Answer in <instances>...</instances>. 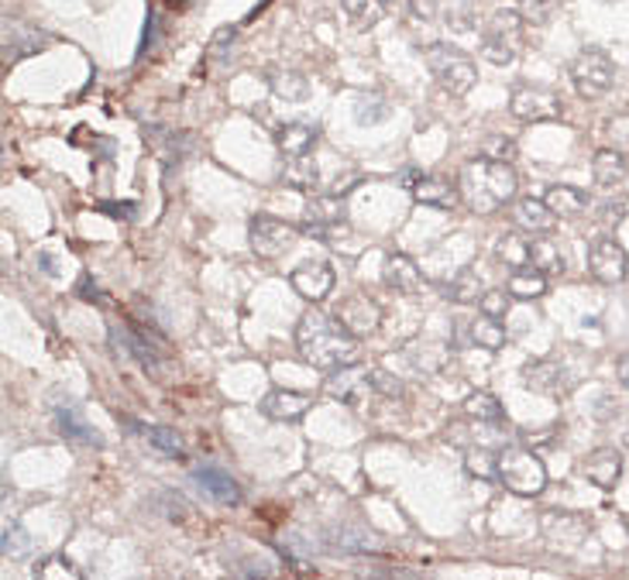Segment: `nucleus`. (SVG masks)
<instances>
[{"mask_svg": "<svg viewBox=\"0 0 629 580\" xmlns=\"http://www.w3.org/2000/svg\"><path fill=\"white\" fill-rule=\"evenodd\" d=\"M296 350L300 357L306 360L310 368L317 372H337L344 365H355V360L362 357V347H358V337L347 334L344 326L334 319V313H321V309H310L300 316L296 323Z\"/></svg>", "mask_w": 629, "mask_h": 580, "instance_id": "f257e3e1", "label": "nucleus"}, {"mask_svg": "<svg viewBox=\"0 0 629 580\" xmlns=\"http://www.w3.org/2000/svg\"><path fill=\"white\" fill-rule=\"evenodd\" d=\"M519 175L513 162H496V159H471L461 169V196L475 213H496L506 203L516 200Z\"/></svg>", "mask_w": 629, "mask_h": 580, "instance_id": "f03ea898", "label": "nucleus"}, {"mask_svg": "<svg viewBox=\"0 0 629 580\" xmlns=\"http://www.w3.org/2000/svg\"><path fill=\"white\" fill-rule=\"evenodd\" d=\"M424 59H427V69H430V77L437 80V87L450 96H465L475 80H478V69H475V59L458 49V45H450V42H434L424 49Z\"/></svg>", "mask_w": 629, "mask_h": 580, "instance_id": "7ed1b4c3", "label": "nucleus"}, {"mask_svg": "<svg viewBox=\"0 0 629 580\" xmlns=\"http://www.w3.org/2000/svg\"><path fill=\"white\" fill-rule=\"evenodd\" d=\"M523 45V14L516 8H496L481 28V59L493 65L516 62Z\"/></svg>", "mask_w": 629, "mask_h": 580, "instance_id": "20e7f679", "label": "nucleus"}, {"mask_svg": "<svg viewBox=\"0 0 629 580\" xmlns=\"http://www.w3.org/2000/svg\"><path fill=\"white\" fill-rule=\"evenodd\" d=\"M499 485L519 498H537L547 488V467L530 450H503L499 454Z\"/></svg>", "mask_w": 629, "mask_h": 580, "instance_id": "39448f33", "label": "nucleus"}, {"mask_svg": "<svg viewBox=\"0 0 629 580\" xmlns=\"http://www.w3.org/2000/svg\"><path fill=\"white\" fill-rule=\"evenodd\" d=\"M571 83L578 96L585 100H602L616 83V62L602 49H581L571 62Z\"/></svg>", "mask_w": 629, "mask_h": 580, "instance_id": "423d86ee", "label": "nucleus"}, {"mask_svg": "<svg viewBox=\"0 0 629 580\" xmlns=\"http://www.w3.org/2000/svg\"><path fill=\"white\" fill-rule=\"evenodd\" d=\"M303 231L286 224V221H278V216H268V213H258L252 216V224H248V244L252 251L262 258V262H275V258H283L286 251L296 244Z\"/></svg>", "mask_w": 629, "mask_h": 580, "instance_id": "0eeeda50", "label": "nucleus"}, {"mask_svg": "<svg viewBox=\"0 0 629 580\" xmlns=\"http://www.w3.org/2000/svg\"><path fill=\"white\" fill-rule=\"evenodd\" d=\"M509 114L523 124L557 121L561 118V96L540 83H519L509 93Z\"/></svg>", "mask_w": 629, "mask_h": 580, "instance_id": "6e6552de", "label": "nucleus"}, {"mask_svg": "<svg viewBox=\"0 0 629 580\" xmlns=\"http://www.w3.org/2000/svg\"><path fill=\"white\" fill-rule=\"evenodd\" d=\"M588 272H591V278L602 282V285H619V282H626V275H629V255H626V247H622L616 237H609V234L596 237V241L588 244Z\"/></svg>", "mask_w": 629, "mask_h": 580, "instance_id": "1a4fd4ad", "label": "nucleus"}, {"mask_svg": "<svg viewBox=\"0 0 629 580\" xmlns=\"http://www.w3.org/2000/svg\"><path fill=\"white\" fill-rule=\"evenodd\" d=\"M375 388H378V368H358V365H344L331 372L324 381V391L344 406H358Z\"/></svg>", "mask_w": 629, "mask_h": 580, "instance_id": "9d476101", "label": "nucleus"}, {"mask_svg": "<svg viewBox=\"0 0 629 580\" xmlns=\"http://www.w3.org/2000/svg\"><path fill=\"white\" fill-rule=\"evenodd\" d=\"M290 285L296 288V293L306 299V303H324L331 293H334V285H337V275H334V268L327 265V262H321V258H306L303 265H296L293 272H290Z\"/></svg>", "mask_w": 629, "mask_h": 580, "instance_id": "9b49d317", "label": "nucleus"}, {"mask_svg": "<svg viewBox=\"0 0 629 580\" xmlns=\"http://www.w3.org/2000/svg\"><path fill=\"white\" fill-rule=\"evenodd\" d=\"M334 319L344 326L347 334H355V337H368L378 330V323H382V309L375 299H368L365 293H355V296H347L337 303L334 309Z\"/></svg>", "mask_w": 629, "mask_h": 580, "instance_id": "f8f14e48", "label": "nucleus"}, {"mask_svg": "<svg viewBox=\"0 0 629 580\" xmlns=\"http://www.w3.org/2000/svg\"><path fill=\"white\" fill-rule=\"evenodd\" d=\"M111 340L118 344V350L131 354L145 372H152L155 378H162V372H165V357L159 354V344H152V337L131 330V326H111Z\"/></svg>", "mask_w": 629, "mask_h": 580, "instance_id": "ddd939ff", "label": "nucleus"}, {"mask_svg": "<svg viewBox=\"0 0 629 580\" xmlns=\"http://www.w3.org/2000/svg\"><path fill=\"white\" fill-rule=\"evenodd\" d=\"M193 485L206 495V498H214L217 505H234L241 501V485L227 475L224 467H217V464H196L193 470Z\"/></svg>", "mask_w": 629, "mask_h": 580, "instance_id": "4468645a", "label": "nucleus"}, {"mask_svg": "<svg viewBox=\"0 0 629 580\" xmlns=\"http://www.w3.org/2000/svg\"><path fill=\"white\" fill-rule=\"evenodd\" d=\"M145 141H149V149L155 152V159L165 165V169H172V165H180L183 159H186V152H190V144H193V138L190 134H183V131H172V128H162V124H145Z\"/></svg>", "mask_w": 629, "mask_h": 580, "instance_id": "2eb2a0df", "label": "nucleus"}, {"mask_svg": "<svg viewBox=\"0 0 629 580\" xmlns=\"http://www.w3.org/2000/svg\"><path fill=\"white\" fill-rule=\"evenodd\" d=\"M413 196L424 203V206H434V210H454L465 196H461V186L454 183L447 175H419L413 183Z\"/></svg>", "mask_w": 629, "mask_h": 580, "instance_id": "dca6fc26", "label": "nucleus"}, {"mask_svg": "<svg viewBox=\"0 0 629 580\" xmlns=\"http://www.w3.org/2000/svg\"><path fill=\"white\" fill-rule=\"evenodd\" d=\"M581 475H585L591 485H596V488H602V491L616 488L619 478H622V454H619L616 447L591 450V454L581 460Z\"/></svg>", "mask_w": 629, "mask_h": 580, "instance_id": "f3484780", "label": "nucleus"}, {"mask_svg": "<svg viewBox=\"0 0 629 580\" xmlns=\"http://www.w3.org/2000/svg\"><path fill=\"white\" fill-rule=\"evenodd\" d=\"M313 398H306L303 391H286V388H272L265 391V398L258 403L262 416L275 419V423H296L310 413Z\"/></svg>", "mask_w": 629, "mask_h": 580, "instance_id": "a211bd4d", "label": "nucleus"}, {"mask_svg": "<svg viewBox=\"0 0 629 580\" xmlns=\"http://www.w3.org/2000/svg\"><path fill=\"white\" fill-rule=\"evenodd\" d=\"M382 278H386V285L396 288V293H403V296L424 293V285H427L419 265L409 255H399V251H393V255L386 258V265H382Z\"/></svg>", "mask_w": 629, "mask_h": 580, "instance_id": "6ab92c4d", "label": "nucleus"}, {"mask_svg": "<svg viewBox=\"0 0 629 580\" xmlns=\"http://www.w3.org/2000/svg\"><path fill=\"white\" fill-rule=\"evenodd\" d=\"M317 141H321V128L310 124V121H286V124L275 128V149L283 152L286 159L310 155V149Z\"/></svg>", "mask_w": 629, "mask_h": 580, "instance_id": "aec40b11", "label": "nucleus"}, {"mask_svg": "<svg viewBox=\"0 0 629 580\" xmlns=\"http://www.w3.org/2000/svg\"><path fill=\"white\" fill-rule=\"evenodd\" d=\"M523 385L540 395H565L571 388V378L557 360H534V365L523 368Z\"/></svg>", "mask_w": 629, "mask_h": 580, "instance_id": "412c9836", "label": "nucleus"}, {"mask_svg": "<svg viewBox=\"0 0 629 580\" xmlns=\"http://www.w3.org/2000/svg\"><path fill=\"white\" fill-rule=\"evenodd\" d=\"M55 423H59V433L69 440V444H80V447H103V437L87 423V416L73 406V403H62L55 406Z\"/></svg>", "mask_w": 629, "mask_h": 580, "instance_id": "4be33fe9", "label": "nucleus"}, {"mask_svg": "<svg viewBox=\"0 0 629 580\" xmlns=\"http://www.w3.org/2000/svg\"><path fill=\"white\" fill-rule=\"evenodd\" d=\"M513 216H516V227L527 231V234H550L557 216L554 210L544 203V200H534V196H523L516 206H513Z\"/></svg>", "mask_w": 629, "mask_h": 580, "instance_id": "5701e85b", "label": "nucleus"}, {"mask_svg": "<svg viewBox=\"0 0 629 580\" xmlns=\"http://www.w3.org/2000/svg\"><path fill=\"white\" fill-rule=\"evenodd\" d=\"M544 203L554 210V216L557 221H575V216H581L591 203H588V196L578 190V186H568V183H561V186H550L547 193H544Z\"/></svg>", "mask_w": 629, "mask_h": 580, "instance_id": "b1692460", "label": "nucleus"}, {"mask_svg": "<svg viewBox=\"0 0 629 580\" xmlns=\"http://www.w3.org/2000/svg\"><path fill=\"white\" fill-rule=\"evenodd\" d=\"M506 288H509L513 299H527V303H530V299L547 296V275H544L540 268H534V265L513 268L509 278H506Z\"/></svg>", "mask_w": 629, "mask_h": 580, "instance_id": "393cba45", "label": "nucleus"}, {"mask_svg": "<svg viewBox=\"0 0 629 580\" xmlns=\"http://www.w3.org/2000/svg\"><path fill=\"white\" fill-rule=\"evenodd\" d=\"M283 183L300 190V193H317L321 186V165L310 155H296L283 165Z\"/></svg>", "mask_w": 629, "mask_h": 580, "instance_id": "a878e982", "label": "nucleus"}, {"mask_svg": "<svg viewBox=\"0 0 629 580\" xmlns=\"http://www.w3.org/2000/svg\"><path fill=\"white\" fill-rule=\"evenodd\" d=\"M591 175H596V183L602 190H616L626 179V155L616 152V149L596 152V159H591Z\"/></svg>", "mask_w": 629, "mask_h": 580, "instance_id": "bb28decb", "label": "nucleus"}, {"mask_svg": "<svg viewBox=\"0 0 629 580\" xmlns=\"http://www.w3.org/2000/svg\"><path fill=\"white\" fill-rule=\"evenodd\" d=\"M468 344H475V347H485V350H503L506 344H509V337H506V326L496 319V316H475L471 319V326H468Z\"/></svg>", "mask_w": 629, "mask_h": 580, "instance_id": "cd10ccee", "label": "nucleus"}, {"mask_svg": "<svg viewBox=\"0 0 629 580\" xmlns=\"http://www.w3.org/2000/svg\"><path fill=\"white\" fill-rule=\"evenodd\" d=\"M444 296L450 303H458V306H471L485 296V285H481V275L475 268H461L458 275H454L447 285H444Z\"/></svg>", "mask_w": 629, "mask_h": 580, "instance_id": "c85d7f7f", "label": "nucleus"}, {"mask_svg": "<svg viewBox=\"0 0 629 580\" xmlns=\"http://www.w3.org/2000/svg\"><path fill=\"white\" fill-rule=\"evenodd\" d=\"M465 413H468L475 423H481V426H499V423H506V409H503V403H499L493 391H471V395L465 398Z\"/></svg>", "mask_w": 629, "mask_h": 580, "instance_id": "c756f323", "label": "nucleus"}, {"mask_svg": "<svg viewBox=\"0 0 629 580\" xmlns=\"http://www.w3.org/2000/svg\"><path fill=\"white\" fill-rule=\"evenodd\" d=\"M268 87L278 100H290V103H300L310 93V83L296 69H268Z\"/></svg>", "mask_w": 629, "mask_h": 580, "instance_id": "7c9ffc66", "label": "nucleus"}, {"mask_svg": "<svg viewBox=\"0 0 629 580\" xmlns=\"http://www.w3.org/2000/svg\"><path fill=\"white\" fill-rule=\"evenodd\" d=\"M341 8H344V14H347V18H352V24H355V28H362V31L375 28L382 18L389 14L386 0H341Z\"/></svg>", "mask_w": 629, "mask_h": 580, "instance_id": "2f4dec72", "label": "nucleus"}, {"mask_svg": "<svg viewBox=\"0 0 629 580\" xmlns=\"http://www.w3.org/2000/svg\"><path fill=\"white\" fill-rule=\"evenodd\" d=\"M306 224H341L344 221V200L337 193L331 196H313L303 210Z\"/></svg>", "mask_w": 629, "mask_h": 580, "instance_id": "473e14b6", "label": "nucleus"}, {"mask_svg": "<svg viewBox=\"0 0 629 580\" xmlns=\"http://www.w3.org/2000/svg\"><path fill=\"white\" fill-rule=\"evenodd\" d=\"M530 265L540 268L547 278L550 275H565V255L547 237H530Z\"/></svg>", "mask_w": 629, "mask_h": 580, "instance_id": "72a5a7b5", "label": "nucleus"}, {"mask_svg": "<svg viewBox=\"0 0 629 580\" xmlns=\"http://www.w3.org/2000/svg\"><path fill=\"white\" fill-rule=\"evenodd\" d=\"M496 258L509 268H527L530 265V237L527 234H506L499 244H496Z\"/></svg>", "mask_w": 629, "mask_h": 580, "instance_id": "f704fd0d", "label": "nucleus"}, {"mask_svg": "<svg viewBox=\"0 0 629 580\" xmlns=\"http://www.w3.org/2000/svg\"><path fill=\"white\" fill-rule=\"evenodd\" d=\"M355 118H358V124H365V128L382 124V121L389 118L386 96H382V93H358V96H355Z\"/></svg>", "mask_w": 629, "mask_h": 580, "instance_id": "c9c22d12", "label": "nucleus"}, {"mask_svg": "<svg viewBox=\"0 0 629 580\" xmlns=\"http://www.w3.org/2000/svg\"><path fill=\"white\" fill-rule=\"evenodd\" d=\"M465 470L478 481H499V454L475 447V450L465 454Z\"/></svg>", "mask_w": 629, "mask_h": 580, "instance_id": "e433bc0d", "label": "nucleus"}, {"mask_svg": "<svg viewBox=\"0 0 629 580\" xmlns=\"http://www.w3.org/2000/svg\"><path fill=\"white\" fill-rule=\"evenodd\" d=\"M145 437H149V444L159 450V454H165V457H183V437L172 426H152V429H145Z\"/></svg>", "mask_w": 629, "mask_h": 580, "instance_id": "4c0bfd02", "label": "nucleus"}, {"mask_svg": "<svg viewBox=\"0 0 629 580\" xmlns=\"http://www.w3.org/2000/svg\"><path fill=\"white\" fill-rule=\"evenodd\" d=\"M334 547L344 553H368V550H375V536L368 529H341Z\"/></svg>", "mask_w": 629, "mask_h": 580, "instance_id": "58836bf2", "label": "nucleus"}, {"mask_svg": "<svg viewBox=\"0 0 629 580\" xmlns=\"http://www.w3.org/2000/svg\"><path fill=\"white\" fill-rule=\"evenodd\" d=\"M557 8H561V0H519V14L530 24H547Z\"/></svg>", "mask_w": 629, "mask_h": 580, "instance_id": "ea45409f", "label": "nucleus"}, {"mask_svg": "<svg viewBox=\"0 0 629 580\" xmlns=\"http://www.w3.org/2000/svg\"><path fill=\"white\" fill-rule=\"evenodd\" d=\"M34 577H42V580H59V577H69V580H80L83 573L69 563L65 557H49L42 563H34Z\"/></svg>", "mask_w": 629, "mask_h": 580, "instance_id": "a19ab883", "label": "nucleus"}, {"mask_svg": "<svg viewBox=\"0 0 629 580\" xmlns=\"http://www.w3.org/2000/svg\"><path fill=\"white\" fill-rule=\"evenodd\" d=\"M509 303H513V296H509V288H485V296L478 299V309L485 313V316H506L509 313Z\"/></svg>", "mask_w": 629, "mask_h": 580, "instance_id": "79ce46f5", "label": "nucleus"}, {"mask_svg": "<svg viewBox=\"0 0 629 580\" xmlns=\"http://www.w3.org/2000/svg\"><path fill=\"white\" fill-rule=\"evenodd\" d=\"M28 550H31V539H28L24 526L8 522L4 526V557H24Z\"/></svg>", "mask_w": 629, "mask_h": 580, "instance_id": "37998d69", "label": "nucleus"}, {"mask_svg": "<svg viewBox=\"0 0 629 580\" xmlns=\"http://www.w3.org/2000/svg\"><path fill=\"white\" fill-rule=\"evenodd\" d=\"M481 155L496 159V162H513L516 159V141L513 138H488L481 144Z\"/></svg>", "mask_w": 629, "mask_h": 580, "instance_id": "c03bdc74", "label": "nucleus"}, {"mask_svg": "<svg viewBox=\"0 0 629 580\" xmlns=\"http://www.w3.org/2000/svg\"><path fill=\"white\" fill-rule=\"evenodd\" d=\"M234 39H237V28H231V24L217 28V31H214V39H210L206 55H210V59H227V52L234 49Z\"/></svg>", "mask_w": 629, "mask_h": 580, "instance_id": "a18cd8bd", "label": "nucleus"}, {"mask_svg": "<svg viewBox=\"0 0 629 580\" xmlns=\"http://www.w3.org/2000/svg\"><path fill=\"white\" fill-rule=\"evenodd\" d=\"M606 134H609V141L616 144V152L629 155V114L609 118V124H606Z\"/></svg>", "mask_w": 629, "mask_h": 580, "instance_id": "49530a36", "label": "nucleus"}, {"mask_svg": "<svg viewBox=\"0 0 629 580\" xmlns=\"http://www.w3.org/2000/svg\"><path fill=\"white\" fill-rule=\"evenodd\" d=\"M596 213H599V221H602V224L612 227V224H619L622 216L629 213V200H622V196H619V200H606V203L596 206Z\"/></svg>", "mask_w": 629, "mask_h": 580, "instance_id": "de8ad7c7", "label": "nucleus"}, {"mask_svg": "<svg viewBox=\"0 0 629 580\" xmlns=\"http://www.w3.org/2000/svg\"><path fill=\"white\" fill-rule=\"evenodd\" d=\"M227 570L237 573V577H272V567H268L265 560H255V557L237 560V563H227Z\"/></svg>", "mask_w": 629, "mask_h": 580, "instance_id": "09e8293b", "label": "nucleus"}, {"mask_svg": "<svg viewBox=\"0 0 629 580\" xmlns=\"http://www.w3.org/2000/svg\"><path fill=\"white\" fill-rule=\"evenodd\" d=\"M100 213H111V216H124V221H134V203H97Z\"/></svg>", "mask_w": 629, "mask_h": 580, "instance_id": "8fccbe9b", "label": "nucleus"}, {"mask_svg": "<svg viewBox=\"0 0 629 580\" xmlns=\"http://www.w3.org/2000/svg\"><path fill=\"white\" fill-rule=\"evenodd\" d=\"M409 11H413L416 18L430 21V18L437 14V0H409Z\"/></svg>", "mask_w": 629, "mask_h": 580, "instance_id": "3c124183", "label": "nucleus"}, {"mask_svg": "<svg viewBox=\"0 0 629 580\" xmlns=\"http://www.w3.org/2000/svg\"><path fill=\"white\" fill-rule=\"evenodd\" d=\"M80 296H83L87 303H103V293H100L97 282H93L90 275H83V278H80Z\"/></svg>", "mask_w": 629, "mask_h": 580, "instance_id": "603ef678", "label": "nucleus"}, {"mask_svg": "<svg viewBox=\"0 0 629 580\" xmlns=\"http://www.w3.org/2000/svg\"><path fill=\"white\" fill-rule=\"evenodd\" d=\"M616 375H619V381L629 388V354H622V357L616 360Z\"/></svg>", "mask_w": 629, "mask_h": 580, "instance_id": "864d4df0", "label": "nucleus"}, {"mask_svg": "<svg viewBox=\"0 0 629 580\" xmlns=\"http://www.w3.org/2000/svg\"><path fill=\"white\" fill-rule=\"evenodd\" d=\"M626 447H629V429H626Z\"/></svg>", "mask_w": 629, "mask_h": 580, "instance_id": "5fc2aeb1", "label": "nucleus"}]
</instances>
